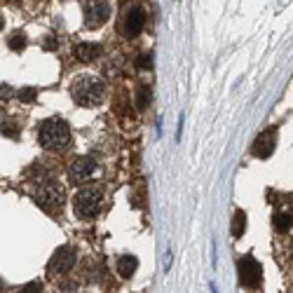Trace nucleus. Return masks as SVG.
<instances>
[{"mask_svg": "<svg viewBox=\"0 0 293 293\" xmlns=\"http://www.w3.org/2000/svg\"><path fill=\"white\" fill-rule=\"evenodd\" d=\"M106 94V85L103 80L94 78V75H80L75 82L71 85V96L73 101L82 108H94L103 101Z\"/></svg>", "mask_w": 293, "mask_h": 293, "instance_id": "obj_1", "label": "nucleus"}, {"mask_svg": "<svg viewBox=\"0 0 293 293\" xmlns=\"http://www.w3.org/2000/svg\"><path fill=\"white\" fill-rule=\"evenodd\" d=\"M38 138H40V143H43L45 148L61 150V148H66V145L71 143V129H68V124L64 120L52 117V120L43 122Z\"/></svg>", "mask_w": 293, "mask_h": 293, "instance_id": "obj_2", "label": "nucleus"}, {"mask_svg": "<svg viewBox=\"0 0 293 293\" xmlns=\"http://www.w3.org/2000/svg\"><path fill=\"white\" fill-rule=\"evenodd\" d=\"M101 202H103V193H101V188L87 185V188H82L78 195H75V199H73V211H75L78 218L87 221V218H94V216L99 214Z\"/></svg>", "mask_w": 293, "mask_h": 293, "instance_id": "obj_3", "label": "nucleus"}, {"mask_svg": "<svg viewBox=\"0 0 293 293\" xmlns=\"http://www.w3.org/2000/svg\"><path fill=\"white\" fill-rule=\"evenodd\" d=\"M35 197H38L40 206H43L45 211L56 214V211L64 206V202H66V188H64L59 181H45L38 188Z\"/></svg>", "mask_w": 293, "mask_h": 293, "instance_id": "obj_4", "label": "nucleus"}, {"mask_svg": "<svg viewBox=\"0 0 293 293\" xmlns=\"http://www.w3.org/2000/svg\"><path fill=\"white\" fill-rule=\"evenodd\" d=\"M237 267H239V282L244 286H249V288L260 286V282H263V267H260V263L254 256H242Z\"/></svg>", "mask_w": 293, "mask_h": 293, "instance_id": "obj_5", "label": "nucleus"}, {"mask_svg": "<svg viewBox=\"0 0 293 293\" xmlns=\"http://www.w3.org/2000/svg\"><path fill=\"white\" fill-rule=\"evenodd\" d=\"M73 265H75V249L73 246H59L52 254L50 263H47V272H52V275H66Z\"/></svg>", "mask_w": 293, "mask_h": 293, "instance_id": "obj_6", "label": "nucleus"}, {"mask_svg": "<svg viewBox=\"0 0 293 293\" xmlns=\"http://www.w3.org/2000/svg\"><path fill=\"white\" fill-rule=\"evenodd\" d=\"M111 17V7L106 0H89L85 7V26L87 28H99L103 26Z\"/></svg>", "mask_w": 293, "mask_h": 293, "instance_id": "obj_7", "label": "nucleus"}, {"mask_svg": "<svg viewBox=\"0 0 293 293\" xmlns=\"http://www.w3.org/2000/svg\"><path fill=\"white\" fill-rule=\"evenodd\" d=\"M275 145H277V129H265L263 134H258L254 143V155L260 157V160H265L275 153Z\"/></svg>", "mask_w": 293, "mask_h": 293, "instance_id": "obj_8", "label": "nucleus"}, {"mask_svg": "<svg viewBox=\"0 0 293 293\" xmlns=\"http://www.w3.org/2000/svg\"><path fill=\"white\" fill-rule=\"evenodd\" d=\"M94 169H96V164L92 157H78L71 164V169H68V178H71V183H82L94 174Z\"/></svg>", "mask_w": 293, "mask_h": 293, "instance_id": "obj_9", "label": "nucleus"}, {"mask_svg": "<svg viewBox=\"0 0 293 293\" xmlns=\"http://www.w3.org/2000/svg\"><path fill=\"white\" fill-rule=\"evenodd\" d=\"M143 22H145V12L141 7H132L127 12V17L122 22V33L127 35V38H134L143 31Z\"/></svg>", "mask_w": 293, "mask_h": 293, "instance_id": "obj_10", "label": "nucleus"}, {"mask_svg": "<svg viewBox=\"0 0 293 293\" xmlns=\"http://www.w3.org/2000/svg\"><path fill=\"white\" fill-rule=\"evenodd\" d=\"M75 56H78L80 61H85V64H92L94 59H99V56H101V45H96V43H80L78 47H75Z\"/></svg>", "mask_w": 293, "mask_h": 293, "instance_id": "obj_11", "label": "nucleus"}, {"mask_svg": "<svg viewBox=\"0 0 293 293\" xmlns=\"http://www.w3.org/2000/svg\"><path fill=\"white\" fill-rule=\"evenodd\" d=\"M136 267H138V260H136V256H122L120 260H117V272H120L124 279H129V277L136 272Z\"/></svg>", "mask_w": 293, "mask_h": 293, "instance_id": "obj_12", "label": "nucleus"}, {"mask_svg": "<svg viewBox=\"0 0 293 293\" xmlns=\"http://www.w3.org/2000/svg\"><path fill=\"white\" fill-rule=\"evenodd\" d=\"M150 101H153V89L148 87V85H138L136 89V108L138 111H145L150 106Z\"/></svg>", "mask_w": 293, "mask_h": 293, "instance_id": "obj_13", "label": "nucleus"}, {"mask_svg": "<svg viewBox=\"0 0 293 293\" xmlns=\"http://www.w3.org/2000/svg\"><path fill=\"white\" fill-rule=\"evenodd\" d=\"M233 237H242L244 235V230H246V214H244L242 209H237L235 211V216H233Z\"/></svg>", "mask_w": 293, "mask_h": 293, "instance_id": "obj_14", "label": "nucleus"}, {"mask_svg": "<svg viewBox=\"0 0 293 293\" xmlns=\"http://www.w3.org/2000/svg\"><path fill=\"white\" fill-rule=\"evenodd\" d=\"M291 225H293V216L291 214H277L275 216V230L279 235L288 233V230H291Z\"/></svg>", "mask_w": 293, "mask_h": 293, "instance_id": "obj_15", "label": "nucleus"}, {"mask_svg": "<svg viewBox=\"0 0 293 293\" xmlns=\"http://www.w3.org/2000/svg\"><path fill=\"white\" fill-rule=\"evenodd\" d=\"M26 43H28V40H26V35H24V33H14L10 40H7L10 50H14V52H24V50H26Z\"/></svg>", "mask_w": 293, "mask_h": 293, "instance_id": "obj_16", "label": "nucleus"}, {"mask_svg": "<svg viewBox=\"0 0 293 293\" xmlns=\"http://www.w3.org/2000/svg\"><path fill=\"white\" fill-rule=\"evenodd\" d=\"M17 96H19V101H22V103H31V101L38 99V89H35V87H22Z\"/></svg>", "mask_w": 293, "mask_h": 293, "instance_id": "obj_17", "label": "nucleus"}, {"mask_svg": "<svg viewBox=\"0 0 293 293\" xmlns=\"http://www.w3.org/2000/svg\"><path fill=\"white\" fill-rule=\"evenodd\" d=\"M0 132L5 134V136H12V138L19 136V129L14 127V122H3V124H0Z\"/></svg>", "mask_w": 293, "mask_h": 293, "instance_id": "obj_18", "label": "nucleus"}, {"mask_svg": "<svg viewBox=\"0 0 293 293\" xmlns=\"http://www.w3.org/2000/svg\"><path fill=\"white\" fill-rule=\"evenodd\" d=\"M136 64H138L141 71H150V68H153V54H150V52H148V54H141Z\"/></svg>", "mask_w": 293, "mask_h": 293, "instance_id": "obj_19", "label": "nucleus"}, {"mask_svg": "<svg viewBox=\"0 0 293 293\" xmlns=\"http://www.w3.org/2000/svg\"><path fill=\"white\" fill-rule=\"evenodd\" d=\"M19 293H43V286H40L38 282H31V284H24V286L19 288Z\"/></svg>", "mask_w": 293, "mask_h": 293, "instance_id": "obj_20", "label": "nucleus"}, {"mask_svg": "<svg viewBox=\"0 0 293 293\" xmlns=\"http://www.w3.org/2000/svg\"><path fill=\"white\" fill-rule=\"evenodd\" d=\"M12 94H14V92H12L10 85H0V99H10Z\"/></svg>", "mask_w": 293, "mask_h": 293, "instance_id": "obj_21", "label": "nucleus"}, {"mask_svg": "<svg viewBox=\"0 0 293 293\" xmlns=\"http://www.w3.org/2000/svg\"><path fill=\"white\" fill-rule=\"evenodd\" d=\"M45 47H52V50H54V47H56V40H54V38H47V40H45Z\"/></svg>", "mask_w": 293, "mask_h": 293, "instance_id": "obj_22", "label": "nucleus"}, {"mask_svg": "<svg viewBox=\"0 0 293 293\" xmlns=\"http://www.w3.org/2000/svg\"><path fill=\"white\" fill-rule=\"evenodd\" d=\"M3 26H5V22H3V17H0V31H3Z\"/></svg>", "mask_w": 293, "mask_h": 293, "instance_id": "obj_23", "label": "nucleus"}, {"mask_svg": "<svg viewBox=\"0 0 293 293\" xmlns=\"http://www.w3.org/2000/svg\"><path fill=\"white\" fill-rule=\"evenodd\" d=\"M211 293H218V291H216V286H214V284H211Z\"/></svg>", "mask_w": 293, "mask_h": 293, "instance_id": "obj_24", "label": "nucleus"}, {"mask_svg": "<svg viewBox=\"0 0 293 293\" xmlns=\"http://www.w3.org/2000/svg\"><path fill=\"white\" fill-rule=\"evenodd\" d=\"M0 286H3V282H0Z\"/></svg>", "mask_w": 293, "mask_h": 293, "instance_id": "obj_25", "label": "nucleus"}]
</instances>
